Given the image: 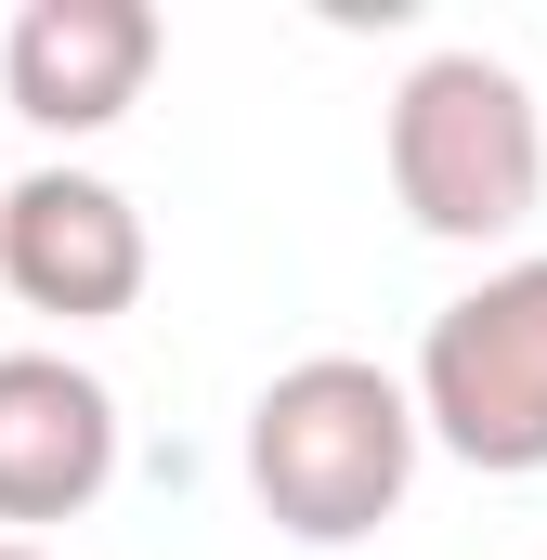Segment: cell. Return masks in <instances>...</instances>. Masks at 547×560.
Here are the masks:
<instances>
[{"label": "cell", "instance_id": "1", "mask_svg": "<svg viewBox=\"0 0 547 560\" xmlns=\"http://www.w3.org/2000/svg\"><path fill=\"white\" fill-rule=\"evenodd\" d=\"M417 392L365 352H300L274 365L261 405H248V495L274 509V535L300 548H365L417 482Z\"/></svg>", "mask_w": 547, "mask_h": 560}, {"label": "cell", "instance_id": "2", "mask_svg": "<svg viewBox=\"0 0 547 560\" xmlns=\"http://www.w3.org/2000/svg\"><path fill=\"white\" fill-rule=\"evenodd\" d=\"M379 156H392L405 222L443 248H496L547 209V118L522 92V66H496V52H417Z\"/></svg>", "mask_w": 547, "mask_h": 560}, {"label": "cell", "instance_id": "3", "mask_svg": "<svg viewBox=\"0 0 547 560\" xmlns=\"http://www.w3.org/2000/svg\"><path fill=\"white\" fill-rule=\"evenodd\" d=\"M405 392H417V418H430L443 456H469L496 482L547 469V248L535 261H496L482 287H456L430 313Z\"/></svg>", "mask_w": 547, "mask_h": 560}, {"label": "cell", "instance_id": "4", "mask_svg": "<svg viewBox=\"0 0 547 560\" xmlns=\"http://www.w3.org/2000/svg\"><path fill=\"white\" fill-rule=\"evenodd\" d=\"M156 248H143V209L105 183V170H26L0 183V287L53 326H105L131 313Z\"/></svg>", "mask_w": 547, "mask_h": 560}, {"label": "cell", "instance_id": "5", "mask_svg": "<svg viewBox=\"0 0 547 560\" xmlns=\"http://www.w3.org/2000/svg\"><path fill=\"white\" fill-rule=\"evenodd\" d=\"M156 52H170L156 0H26L13 39H0V92H13L26 131L92 143V131H118V118L143 105Z\"/></svg>", "mask_w": 547, "mask_h": 560}, {"label": "cell", "instance_id": "6", "mask_svg": "<svg viewBox=\"0 0 547 560\" xmlns=\"http://www.w3.org/2000/svg\"><path fill=\"white\" fill-rule=\"evenodd\" d=\"M118 482V392L79 352H0V522L39 548V522H79Z\"/></svg>", "mask_w": 547, "mask_h": 560}, {"label": "cell", "instance_id": "7", "mask_svg": "<svg viewBox=\"0 0 547 560\" xmlns=\"http://www.w3.org/2000/svg\"><path fill=\"white\" fill-rule=\"evenodd\" d=\"M0 560H53V548H26V535H0Z\"/></svg>", "mask_w": 547, "mask_h": 560}]
</instances>
